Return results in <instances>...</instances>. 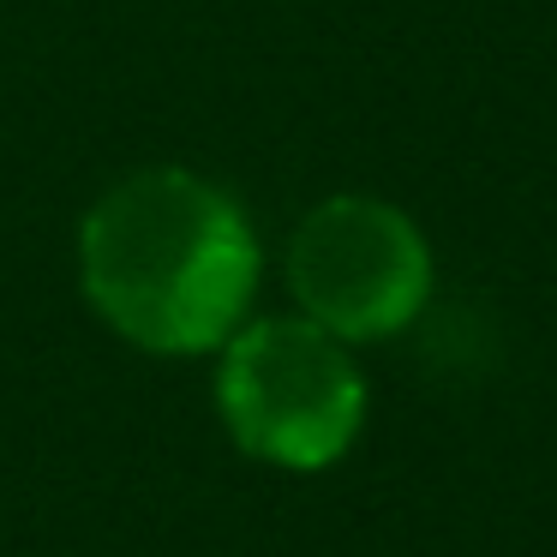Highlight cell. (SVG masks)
<instances>
[{
  "mask_svg": "<svg viewBox=\"0 0 557 557\" xmlns=\"http://www.w3.org/2000/svg\"><path fill=\"white\" fill-rule=\"evenodd\" d=\"M78 282L102 324L150 354H205L240 330L258 288V234L222 186L145 169L90 205Z\"/></svg>",
  "mask_w": 557,
  "mask_h": 557,
  "instance_id": "6da1fadb",
  "label": "cell"
},
{
  "mask_svg": "<svg viewBox=\"0 0 557 557\" xmlns=\"http://www.w3.org/2000/svg\"><path fill=\"white\" fill-rule=\"evenodd\" d=\"M216 408L246 456L318 473L360 437L366 377L312 318H258L222 342Z\"/></svg>",
  "mask_w": 557,
  "mask_h": 557,
  "instance_id": "7a4b0ae2",
  "label": "cell"
},
{
  "mask_svg": "<svg viewBox=\"0 0 557 557\" xmlns=\"http://www.w3.org/2000/svg\"><path fill=\"white\" fill-rule=\"evenodd\" d=\"M288 288L300 312L342 342L396 336L432 294V246L384 198H324L294 228Z\"/></svg>",
  "mask_w": 557,
  "mask_h": 557,
  "instance_id": "3957f363",
  "label": "cell"
}]
</instances>
